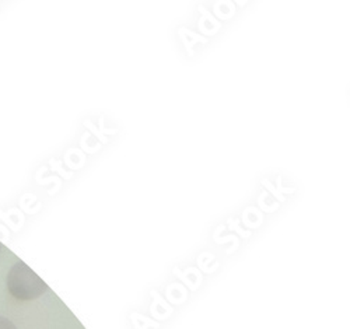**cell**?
<instances>
[{"mask_svg": "<svg viewBox=\"0 0 350 329\" xmlns=\"http://www.w3.org/2000/svg\"><path fill=\"white\" fill-rule=\"evenodd\" d=\"M0 329H17V326L9 318L0 315Z\"/></svg>", "mask_w": 350, "mask_h": 329, "instance_id": "7a4b0ae2", "label": "cell"}, {"mask_svg": "<svg viewBox=\"0 0 350 329\" xmlns=\"http://www.w3.org/2000/svg\"><path fill=\"white\" fill-rule=\"evenodd\" d=\"M0 252H2V243H0Z\"/></svg>", "mask_w": 350, "mask_h": 329, "instance_id": "3957f363", "label": "cell"}, {"mask_svg": "<svg viewBox=\"0 0 350 329\" xmlns=\"http://www.w3.org/2000/svg\"><path fill=\"white\" fill-rule=\"evenodd\" d=\"M9 293L18 302H31L45 294L48 285L24 262L14 263L6 279Z\"/></svg>", "mask_w": 350, "mask_h": 329, "instance_id": "6da1fadb", "label": "cell"}]
</instances>
